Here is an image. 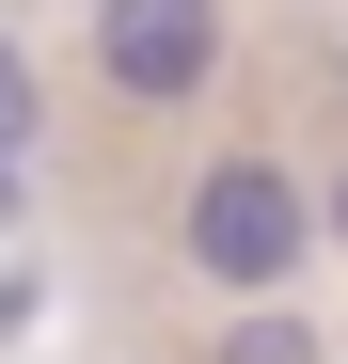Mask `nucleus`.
<instances>
[{"instance_id":"nucleus-1","label":"nucleus","mask_w":348,"mask_h":364,"mask_svg":"<svg viewBox=\"0 0 348 364\" xmlns=\"http://www.w3.org/2000/svg\"><path fill=\"white\" fill-rule=\"evenodd\" d=\"M301 237H317V191H301V174H285V159H206L190 174V222H174V254H190L222 301H269L285 269H301Z\"/></svg>"},{"instance_id":"nucleus-2","label":"nucleus","mask_w":348,"mask_h":364,"mask_svg":"<svg viewBox=\"0 0 348 364\" xmlns=\"http://www.w3.org/2000/svg\"><path fill=\"white\" fill-rule=\"evenodd\" d=\"M95 80L111 111H190L222 80V0H95Z\"/></svg>"},{"instance_id":"nucleus-3","label":"nucleus","mask_w":348,"mask_h":364,"mask_svg":"<svg viewBox=\"0 0 348 364\" xmlns=\"http://www.w3.org/2000/svg\"><path fill=\"white\" fill-rule=\"evenodd\" d=\"M206 364H332V348H317V333H301V317H269V301H254V317H238V333H222V348H206Z\"/></svg>"},{"instance_id":"nucleus-4","label":"nucleus","mask_w":348,"mask_h":364,"mask_svg":"<svg viewBox=\"0 0 348 364\" xmlns=\"http://www.w3.org/2000/svg\"><path fill=\"white\" fill-rule=\"evenodd\" d=\"M32 111H48V95H32V48L0 32V159H32Z\"/></svg>"},{"instance_id":"nucleus-5","label":"nucleus","mask_w":348,"mask_h":364,"mask_svg":"<svg viewBox=\"0 0 348 364\" xmlns=\"http://www.w3.org/2000/svg\"><path fill=\"white\" fill-rule=\"evenodd\" d=\"M32 222V159H0V237H16Z\"/></svg>"},{"instance_id":"nucleus-6","label":"nucleus","mask_w":348,"mask_h":364,"mask_svg":"<svg viewBox=\"0 0 348 364\" xmlns=\"http://www.w3.org/2000/svg\"><path fill=\"white\" fill-rule=\"evenodd\" d=\"M317 237H332V254H348V174H332V206H317Z\"/></svg>"}]
</instances>
